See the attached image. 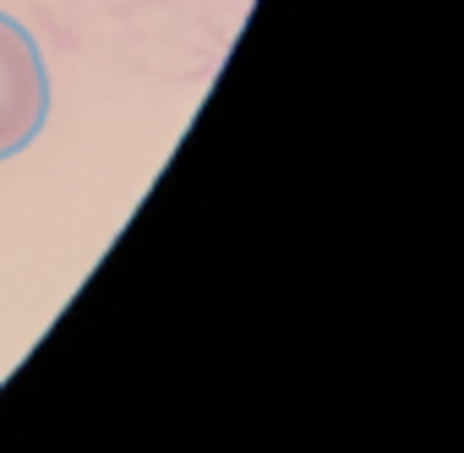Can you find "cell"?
<instances>
[{
  "label": "cell",
  "mask_w": 464,
  "mask_h": 453,
  "mask_svg": "<svg viewBox=\"0 0 464 453\" xmlns=\"http://www.w3.org/2000/svg\"><path fill=\"white\" fill-rule=\"evenodd\" d=\"M50 120V72L39 39L0 12V159H17Z\"/></svg>",
  "instance_id": "obj_1"
}]
</instances>
